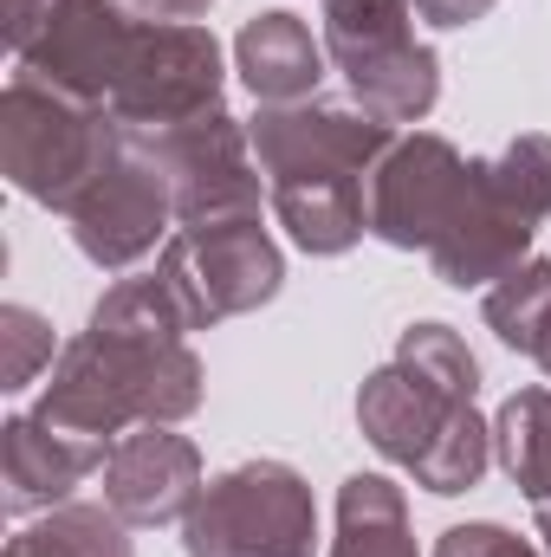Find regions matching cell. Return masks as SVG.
I'll list each match as a JSON object with an SVG mask.
<instances>
[{"instance_id": "5b68a950", "label": "cell", "mask_w": 551, "mask_h": 557, "mask_svg": "<svg viewBox=\"0 0 551 557\" xmlns=\"http://www.w3.org/2000/svg\"><path fill=\"white\" fill-rule=\"evenodd\" d=\"M325 52L383 124H421L441 98V59L415 39L409 0H325Z\"/></svg>"}, {"instance_id": "ffe728a7", "label": "cell", "mask_w": 551, "mask_h": 557, "mask_svg": "<svg viewBox=\"0 0 551 557\" xmlns=\"http://www.w3.org/2000/svg\"><path fill=\"white\" fill-rule=\"evenodd\" d=\"M487 324L500 331V344L526 350L551 376V260H526L500 285H487Z\"/></svg>"}, {"instance_id": "8992f818", "label": "cell", "mask_w": 551, "mask_h": 557, "mask_svg": "<svg viewBox=\"0 0 551 557\" xmlns=\"http://www.w3.org/2000/svg\"><path fill=\"white\" fill-rule=\"evenodd\" d=\"M188 557H318V506L298 467L241 460L215 473L182 519Z\"/></svg>"}, {"instance_id": "9a60e30c", "label": "cell", "mask_w": 551, "mask_h": 557, "mask_svg": "<svg viewBox=\"0 0 551 557\" xmlns=\"http://www.w3.org/2000/svg\"><path fill=\"white\" fill-rule=\"evenodd\" d=\"M105 441H78V434H59L39 416H7L0 428V467H7V512L26 519V512H52L65 506L98 467H105Z\"/></svg>"}, {"instance_id": "484cf974", "label": "cell", "mask_w": 551, "mask_h": 557, "mask_svg": "<svg viewBox=\"0 0 551 557\" xmlns=\"http://www.w3.org/2000/svg\"><path fill=\"white\" fill-rule=\"evenodd\" d=\"M131 7H143L149 20H201L215 0H131Z\"/></svg>"}, {"instance_id": "7c38bea8", "label": "cell", "mask_w": 551, "mask_h": 557, "mask_svg": "<svg viewBox=\"0 0 551 557\" xmlns=\"http://www.w3.org/2000/svg\"><path fill=\"white\" fill-rule=\"evenodd\" d=\"M467 162L474 156H461L434 131L396 137L390 156L370 169V234L383 247H403V253L421 247L428 253L448 234V221H454V208L467 195Z\"/></svg>"}, {"instance_id": "4fadbf2b", "label": "cell", "mask_w": 551, "mask_h": 557, "mask_svg": "<svg viewBox=\"0 0 551 557\" xmlns=\"http://www.w3.org/2000/svg\"><path fill=\"white\" fill-rule=\"evenodd\" d=\"M247 137L267 175H370L390 156L396 124L370 117L364 104L305 98V104H260Z\"/></svg>"}, {"instance_id": "30bf717a", "label": "cell", "mask_w": 551, "mask_h": 557, "mask_svg": "<svg viewBox=\"0 0 551 557\" xmlns=\"http://www.w3.org/2000/svg\"><path fill=\"white\" fill-rule=\"evenodd\" d=\"M72 240L91 267L105 273H131L137 260H149L156 247H169L175 227V188L169 169L156 162L149 137L124 131V143L111 149V162L98 169V182L72 201Z\"/></svg>"}, {"instance_id": "5bb4252c", "label": "cell", "mask_w": 551, "mask_h": 557, "mask_svg": "<svg viewBox=\"0 0 551 557\" xmlns=\"http://www.w3.org/2000/svg\"><path fill=\"white\" fill-rule=\"evenodd\" d=\"M201 486V447L169 421H143L105 454V506L124 525H182Z\"/></svg>"}, {"instance_id": "cb8c5ba5", "label": "cell", "mask_w": 551, "mask_h": 557, "mask_svg": "<svg viewBox=\"0 0 551 557\" xmlns=\"http://www.w3.org/2000/svg\"><path fill=\"white\" fill-rule=\"evenodd\" d=\"M434 557H546L539 545H526L506 525H448L434 539Z\"/></svg>"}, {"instance_id": "e0dca14e", "label": "cell", "mask_w": 551, "mask_h": 557, "mask_svg": "<svg viewBox=\"0 0 551 557\" xmlns=\"http://www.w3.org/2000/svg\"><path fill=\"white\" fill-rule=\"evenodd\" d=\"M325 59L331 52L311 39V26L298 13H254L234 33V72L247 78V91L260 104H305V98H318Z\"/></svg>"}, {"instance_id": "d4e9b609", "label": "cell", "mask_w": 551, "mask_h": 557, "mask_svg": "<svg viewBox=\"0 0 551 557\" xmlns=\"http://www.w3.org/2000/svg\"><path fill=\"white\" fill-rule=\"evenodd\" d=\"M409 7L428 26H474V20H487L500 0H409Z\"/></svg>"}, {"instance_id": "3957f363", "label": "cell", "mask_w": 551, "mask_h": 557, "mask_svg": "<svg viewBox=\"0 0 551 557\" xmlns=\"http://www.w3.org/2000/svg\"><path fill=\"white\" fill-rule=\"evenodd\" d=\"M357 428L383 460H396L415 486H428L441 499L480 486V473L493 467V421H480L467 396L434 389L396 357L364 376Z\"/></svg>"}, {"instance_id": "52a82bcc", "label": "cell", "mask_w": 551, "mask_h": 557, "mask_svg": "<svg viewBox=\"0 0 551 557\" xmlns=\"http://www.w3.org/2000/svg\"><path fill=\"white\" fill-rule=\"evenodd\" d=\"M143 20H131L124 0H7V46L20 59V72L105 104L137 52Z\"/></svg>"}, {"instance_id": "7402d4cb", "label": "cell", "mask_w": 551, "mask_h": 557, "mask_svg": "<svg viewBox=\"0 0 551 557\" xmlns=\"http://www.w3.org/2000/svg\"><path fill=\"white\" fill-rule=\"evenodd\" d=\"M396 363H409L415 376H428L434 389L467 396V403H474V389H480V363H474V350L461 344V331H454V324H434V318L403 331Z\"/></svg>"}, {"instance_id": "6da1fadb", "label": "cell", "mask_w": 551, "mask_h": 557, "mask_svg": "<svg viewBox=\"0 0 551 557\" xmlns=\"http://www.w3.org/2000/svg\"><path fill=\"white\" fill-rule=\"evenodd\" d=\"M201 409V357L162 273L118 278L91 324L46 370L33 416L78 441H124L143 421H188Z\"/></svg>"}, {"instance_id": "8fae6325", "label": "cell", "mask_w": 551, "mask_h": 557, "mask_svg": "<svg viewBox=\"0 0 551 557\" xmlns=\"http://www.w3.org/2000/svg\"><path fill=\"white\" fill-rule=\"evenodd\" d=\"M156 162L169 169L175 188V227H208V221H254L260 214V156L241 117L208 111L195 124H175L149 137Z\"/></svg>"}, {"instance_id": "4316f807", "label": "cell", "mask_w": 551, "mask_h": 557, "mask_svg": "<svg viewBox=\"0 0 551 557\" xmlns=\"http://www.w3.org/2000/svg\"><path fill=\"white\" fill-rule=\"evenodd\" d=\"M539 539H546V557H551V506H539Z\"/></svg>"}, {"instance_id": "277c9868", "label": "cell", "mask_w": 551, "mask_h": 557, "mask_svg": "<svg viewBox=\"0 0 551 557\" xmlns=\"http://www.w3.org/2000/svg\"><path fill=\"white\" fill-rule=\"evenodd\" d=\"M124 143V124L105 104H85L33 72H13L0 91V169L7 182L52 208L72 214V201L98 182V169L111 162V149Z\"/></svg>"}, {"instance_id": "ac0fdd59", "label": "cell", "mask_w": 551, "mask_h": 557, "mask_svg": "<svg viewBox=\"0 0 551 557\" xmlns=\"http://www.w3.org/2000/svg\"><path fill=\"white\" fill-rule=\"evenodd\" d=\"M331 557H415L409 499L383 473H351L338 486V539Z\"/></svg>"}, {"instance_id": "7a4b0ae2", "label": "cell", "mask_w": 551, "mask_h": 557, "mask_svg": "<svg viewBox=\"0 0 551 557\" xmlns=\"http://www.w3.org/2000/svg\"><path fill=\"white\" fill-rule=\"evenodd\" d=\"M551 214V137L526 131L500 156L467 162V195L448 221V234L428 247V267L441 285H500L513 267H526L532 234Z\"/></svg>"}, {"instance_id": "603a6c76", "label": "cell", "mask_w": 551, "mask_h": 557, "mask_svg": "<svg viewBox=\"0 0 551 557\" xmlns=\"http://www.w3.org/2000/svg\"><path fill=\"white\" fill-rule=\"evenodd\" d=\"M52 363V324L33 305H0V389H26Z\"/></svg>"}, {"instance_id": "44dd1931", "label": "cell", "mask_w": 551, "mask_h": 557, "mask_svg": "<svg viewBox=\"0 0 551 557\" xmlns=\"http://www.w3.org/2000/svg\"><path fill=\"white\" fill-rule=\"evenodd\" d=\"M7 557H131V539H124V519L111 506H72L65 499L39 525L13 532Z\"/></svg>"}, {"instance_id": "ba28073f", "label": "cell", "mask_w": 551, "mask_h": 557, "mask_svg": "<svg viewBox=\"0 0 551 557\" xmlns=\"http://www.w3.org/2000/svg\"><path fill=\"white\" fill-rule=\"evenodd\" d=\"M156 273L169 278L188 331H215L228 318H247L273 305L285 285L273 234L254 221H208V227H175L169 247L156 253Z\"/></svg>"}, {"instance_id": "2e32d148", "label": "cell", "mask_w": 551, "mask_h": 557, "mask_svg": "<svg viewBox=\"0 0 551 557\" xmlns=\"http://www.w3.org/2000/svg\"><path fill=\"white\" fill-rule=\"evenodd\" d=\"M267 201L279 227L318 260H338L370 234L364 175H267Z\"/></svg>"}, {"instance_id": "d6986e66", "label": "cell", "mask_w": 551, "mask_h": 557, "mask_svg": "<svg viewBox=\"0 0 551 557\" xmlns=\"http://www.w3.org/2000/svg\"><path fill=\"white\" fill-rule=\"evenodd\" d=\"M493 454L532 506H551V389H513L500 403Z\"/></svg>"}, {"instance_id": "9c48e42d", "label": "cell", "mask_w": 551, "mask_h": 557, "mask_svg": "<svg viewBox=\"0 0 551 557\" xmlns=\"http://www.w3.org/2000/svg\"><path fill=\"white\" fill-rule=\"evenodd\" d=\"M221 39L195 20H143L137 52L111 91V117L137 137H162L175 124H195L208 111H221Z\"/></svg>"}]
</instances>
